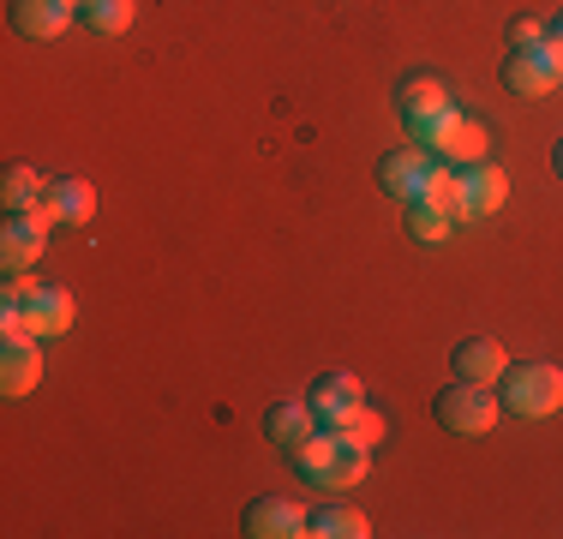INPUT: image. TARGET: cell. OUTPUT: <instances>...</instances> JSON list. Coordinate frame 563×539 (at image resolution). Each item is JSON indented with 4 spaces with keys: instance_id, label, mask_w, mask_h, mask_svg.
I'll return each mask as SVG.
<instances>
[{
    "instance_id": "cell-1",
    "label": "cell",
    "mask_w": 563,
    "mask_h": 539,
    "mask_svg": "<svg viewBox=\"0 0 563 539\" xmlns=\"http://www.w3.org/2000/svg\"><path fill=\"white\" fill-rule=\"evenodd\" d=\"M432 414H438V426H444L450 438H486V431L498 426L504 402L492 396L486 384H467V377H455L444 396L432 402Z\"/></svg>"
},
{
    "instance_id": "cell-2",
    "label": "cell",
    "mask_w": 563,
    "mask_h": 539,
    "mask_svg": "<svg viewBox=\"0 0 563 539\" xmlns=\"http://www.w3.org/2000/svg\"><path fill=\"white\" fill-rule=\"evenodd\" d=\"M504 408L516 414V420H545V414H558L563 408V372L545 366V360L504 372Z\"/></svg>"
},
{
    "instance_id": "cell-3",
    "label": "cell",
    "mask_w": 563,
    "mask_h": 539,
    "mask_svg": "<svg viewBox=\"0 0 563 539\" xmlns=\"http://www.w3.org/2000/svg\"><path fill=\"white\" fill-rule=\"evenodd\" d=\"M558 78H563V66L545 54V43H533V48H509V61H504V85H509V97H552L558 90Z\"/></svg>"
},
{
    "instance_id": "cell-4",
    "label": "cell",
    "mask_w": 563,
    "mask_h": 539,
    "mask_svg": "<svg viewBox=\"0 0 563 539\" xmlns=\"http://www.w3.org/2000/svg\"><path fill=\"white\" fill-rule=\"evenodd\" d=\"M48 222H55V216H48L43 205L7 216V246H0V264H7V276H19V270H31L36 258H43V246H48Z\"/></svg>"
},
{
    "instance_id": "cell-5",
    "label": "cell",
    "mask_w": 563,
    "mask_h": 539,
    "mask_svg": "<svg viewBox=\"0 0 563 539\" xmlns=\"http://www.w3.org/2000/svg\"><path fill=\"white\" fill-rule=\"evenodd\" d=\"M66 330H73V294L60 282H36L31 300H24V336L31 342H55Z\"/></svg>"
},
{
    "instance_id": "cell-6",
    "label": "cell",
    "mask_w": 563,
    "mask_h": 539,
    "mask_svg": "<svg viewBox=\"0 0 563 539\" xmlns=\"http://www.w3.org/2000/svg\"><path fill=\"white\" fill-rule=\"evenodd\" d=\"M240 528H246L252 539H300L312 534V516H300V509L288 504V497H252L246 516H240Z\"/></svg>"
},
{
    "instance_id": "cell-7",
    "label": "cell",
    "mask_w": 563,
    "mask_h": 539,
    "mask_svg": "<svg viewBox=\"0 0 563 539\" xmlns=\"http://www.w3.org/2000/svg\"><path fill=\"white\" fill-rule=\"evenodd\" d=\"M509 198V180L504 168H492V162H467L462 168V205H455V216L462 222H479V216H498Z\"/></svg>"
},
{
    "instance_id": "cell-8",
    "label": "cell",
    "mask_w": 563,
    "mask_h": 539,
    "mask_svg": "<svg viewBox=\"0 0 563 539\" xmlns=\"http://www.w3.org/2000/svg\"><path fill=\"white\" fill-rule=\"evenodd\" d=\"M432 168H438V156H426L420 144H408V151H390V156L378 162V180H384V193L401 198V205H420Z\"/></svg>"
},
{
    "instance_id": "cell-9",
    "label": "cell",
    "mask_w": 563,
    "mask_h": 539,
    "mask_svg": "<svg viewBox=\"0 0 563 539\" xmlns=\"http://www.w3.org/2000/svg\"><path fill=\"white\" fill-rule=\"evenodd\" d=\"M78 7H66V0H12V31L24 36V43H55V36L73 24Z\"/></svg>"
},
{
    "instance_id": "cell-10",
    "label": "cell",
    "mask_w": 563,
    "mask_h": 539,
    "mask_svg": "<svg viewBox=\"0 0 563 539\" xmlns=\"http://www.w3.org/2000/svg\"><path fill=\"white\" fill-rule=\"evenodd\" d=\"M450 366H455V377H467V384H504V372H509V354L498 342H492V336H467L462 348H455L450 354Z\"/></svg>"
},
{
    "instance_id": "cell-11",
    "label": "cell",
    "mask_w": 563,
    "mask_h": 539,
    "mask_svg": "<svg viewBox=\"0 0 563 539\" xmlns=\"http://www.w3.org/2000/svg\"><path fill=\"white\" fill-rule=\"evenodd\" d=\"M36 384H43V342L19 336V342L0 348V389L7 396H31Z\"/></svg>"
},
{
    "instance_id": "cell-12",
    "label": "cell",
    "mask_w": 563,
    "mask_h": 539,
    "mask_svg": "<svg viewBox=\"0 0 563 539\" xmlns=\"http://www.w3.org/2000/svg\"><path fill=\"white\" fill-rule=\"evenodd\" d=\"M318 431V414H312V402H276L271 414H264V438L276 443V450H300L306 438Z\"/></svg>"
},
{
    "instance_id": "cell-13",
    "label": "cell",
    "mask_w": 563,
    "mask_h": 539,
    "mask_svg": "<svg viewBox=\"0 0 563 539\" xmlns=\"http://www.w3.org/2000/svg\"><path fill=\"white\" fill-rule=\"evenodd\" d=\"M306 402H312L318 426H336L342 414H347V408H360L366 396H360V377H354V372H324V377L312 384V396H306Z\"/></svg>"
},
{
    "instance_id": "cell-14",
    "label": "cell",
    "mask_w": 563,
    "mask_h": 539,
    "mask_svg": "<svg viewBox=\"0 0 563 539\" xmlns=\"http://www.w3.org/2000/svg\"><path fill=\"white\" fill-rule=\"evenodd\" d=\"M43 210L55 216V222H78V228H85L90 216H97V193H90L85 180H55V186H48V198H43Z\"/></svg>"
},
{
    "instance_id": "cell-15",
    "label": "cell",
    "mask_w": 563,
    "mask_h": 539,
    "mask_svg": "<svg viewBox=\"0 0 563 539\" xmlns=\"http://www.w3.org/2000/svg\"><path fill=\"white\" fill-rule=\"evenodd\" d=\"M48 198V180L36 168H24V162H12L7 174H0V205H7V216H19V210H36Z\"/></svg>"
},
{
    "instance_id": "cell-16",
    "label": "cell",
    "mask_w": 563,
    "mask_h": 539,
    "mask_svg": "<svg viewBox=\"0 0 563 539\" xmlns=\"http://www.w3.org/2000/svg\"><path fill=\"white\" fill-rule=\"evenodd\" d=\"M396 97H401V120H420V114H438V108H450V90L438 85L432 73H408Z\"/></svg>"
},
{
    "instance_id": "cell-17",
    "label": "cell",
    "mask_w": 563,
    "mask_h": 539,
    "mask_svg": "<svg viewBox=\"0 0 563 539\" xmlns=\"http://www.w3.org/2000/svg\"><path fill=\"white\" fill-rule=\"evenodd\" d=\"M486 127L479 120H455L450 127V139L438 144V162H455V168H467V162H486Z\"/></svg>"
},
{
    "instance_id": "cell-18",
    "label": "cell",
    "mask_w": 563,
    "mask_h": 539,
    "mask_svg": "<svg viewBox=\"0 0 563 539\" xmlns=\"http://www.w3.org/2000/svg\"><path fill=\"white\" fill-rule=\"evenodd\" d=\"M330 462H336V438H330L324 426L312 431V438L294 450V474L300 480H312V485H330Z\"/></svg>"
},
{
    "instance_id": "cell-19",
    "label": "cell",
    "mask_w": 563,
    "mask_h": 539,
    "mask_svg": "<svg viewBox=\"0 0 563 539\" xmlns=\"http://www.w3.org/2000/svg\"><path fill=\"white\" fill-rule=\"evenodd\" d=\"M312 534H318V539H366L372 521L360 516L354 504H324V509L312 516Z\"/></svg>"
},
{
    "instance_id": "cell-20",
    "label": "cell",
    "mask_w": 563,
    "mask_h": 539,
    "mask_svg": "<svg viewBox=\"0 0 563 539\" xmlns=\"http://www.w3.org/2000/svg\"><path fill=\"white\" fill-rule=\"evenodd\" d=\"M324 431H330V438H342V443H360V450H372V443L384 438V420L366 408V402H360V408H347L342 420H336V426H324Z\"/></svg>"
},
{
    "instance_id": "cell-21",
    "label": "cell",
    "mask_w": 563,
    "mask_h": 539,
    "mask_svg": "<svg viewBox=\"0 0 563 539\" xmlns=\"http://www.w3.org/2000/svg\"><path fill=\"white\" fill-rule=\"evenodd\" d=\"M78 19H85V31H97V36H120L132 24V0H85Z\"/></svg>"
},
{
    "instance_id": "cell-22",
    "label": "cell",
    "mask_w": 563,
    "mask_h": 539,
    "mask_svg": "<svg viewBox=\"0 0 563 539\" xmlns=\"http://www.w3.org/2000/svg\"><path fill=\"white\" fill-rule=\"evenodd\" d=\"M366 468H372V450L336 438V462H330V485H324V492H347V485H360V480H366Z\"/></svg>"
},
{
    "instance_id": "cell-23",
    "label": "cell",
    "mask_w": 563,
    "mask_h": 539,
    "mask_svg": "<svg viewBox=\"0 0 563 539\" xmlns=\"http://www.w3.org/2000/svg\"><path fill=\"white\" fill-rule=\"evenodd\" d=\"M420 205H438V210L455 216V205H462V168H455V162H438V168H432V180H426ZM455 222H462V216H455Z\"/></svg>"
},
{
    "instance_id": "cell-24",
    "label": "cell",
    "mask_w": 563,
    "mask_h": 539,
    "mask_svg": "<svg viewBox=\"0 0 563 539\" xmlns=\"http://www.w3.org/2000/svg\"><path fill=\"white\" fill-rule=\"evenodd\" d=\"M450 222H455V216L438 210V205H413V210H408V234L420 240V246H444V240H450Z\"/></svg>"
},
{
    "instance_id": "cell-25",
    "label": "cell",
    "mask_w": 563,
    "mask_h": 539,
    "mask_svg": "<svg viewBox=\"0 0 563 539\" xmlns=\"http://www.w3.org/2000/svg\"><path fill=\"white\" fill-rule=\"evenodd\" d=\"M455 108H438V114H420V120H408V132H413V144H420L426 156H438V144L450 139V127H455Z\"/></svg>"
},
{
    "instance_id": "cell-26",
    "label": "cell",
    "mask_w": 563,
    "mask_h": 539,
    "mask_svg": "<svg viewBox=\"0 0 563 539\" xmlns=\"http://www.w3.org/2000/svg\"><path fill=\"white\" fill-rule=\"evenodd\" d=\"M533 43H545V24L540 19H516V24H509V48H533Z\"/></svg>"
},
{
    "instance_id": "cell-27",
    "label": "cell",
    "mask_w": 563,
    "mask_h": 539,
    "mask_svg": "<svg viewBox=\"0 0 563 539\" xmlns=\"http://www.w3.org/2000/svg\"><path fill=\"white\" fill-rule=\"evenodd\" d=\"M545 54H552V61L563 66V36H545Z\"/></svg>"
},
{
    "instance_id": "cell-28",
    "label": "cell",
    "mask_w": 563,
    "mask_h": 539,
    "mask_svg": "<svg viewBox=\"0 0 563 539\" xmlns=\"http://www.w3.org/2000/svg\"><path fill=\"white\" fill-rule=\"evenodd\" d=\"M552 168L563 174V139H558V151H552Z\"/></svg>"
},
{
    "instance_id": "cell-29",
    "label": "cell",
    "mask_w": 563,
    "mask_h": 539,
    "mask_svg": "<svg viewBox=\"0 0 563 539\" xmlns=\"http://www.w3.org/2000/svg\"><path fill=\"white\" fill-rule=\"evenodd\" d=\"M545 36H563V12H558V19H552V31H545Z\"/></svg>"
}]
</instances>
